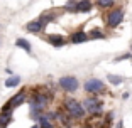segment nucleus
I'll list each match as a JSON object with an SVG mask.
<instances>
[{"label":"nucleus","mask_w":132,"mask_h":128,"mask_svg":"<svg viewBox=\"0 0 132 128\" xmlns=\"http://www.w3.org/2000/svg\"><path fill=\"white\" fill-rule=\"evenodd\" d=\"M125 59H132V54H124V56H119V57H115V62H119V61H125Z\"/></svg>","instance_id":"20"},{"label":"nucleus","mask_w":132,"mask_h":128,"mask_svg":"<svg viewBox=\"0 0 132 128\" xmlns=\"http://www.w3.org/2000/svg\"><path fill=\"white\" fill-rule=\"evenodd\" d=\"M130 61H132V59H130Z\"/></svg>","instance_id":"25"},{"label":"nucleus","mask_w":132,"mask_h":128,"mask_svg":"<svg viewBox=\"0 0 132 128\" xmlns=\"http://www.w3.org/2000/svg\"><path fill=\"white\" fill-rule=\"evenodd\" d=\"M83 103V108H85L86 113H90L92 116H100L102 111H103V103H102L100 100H98L95 94H88V96L85 98V100L81 101Z\"/></svg>","instance_id":"3"},{"label":"nucleus","mask_w":132,"mask_h":128,"mask_svg":"<svg viewBox=\"0 0 132 128\" xmlns=\"http://www.w3.org/2000/svg\"><path fill=\"white\" fill-rule=\"evenodd\" d=\"M32 128H39V125H34V126H32Z\"/></svg>","instance_id":"22"},{"label":"nucleus","mask_w":132,"mask_h":128,"mask_svg":"<svg viewBox=\"0 0 132 128\" xmlns=\"http://www.w3.org/2000/svg\"><path fill=\"white\" fill-rule=\"evenodd\" d=\"M75 8H76V2L75 0H68V4L64 5V10L66 12H75Z\"/></svg>","instance_id":"19"},{"label":"nucleus","mask_w":132,"mask_h":128,"mask_svg":"<svg viewBox=\"0 0 132 128\" xmlns=\"http://www.w3.org/2000/svg\"><path fill=\"white\" fill-rule=\"evenodd\" d=\"M0 128H5V126H0Z\"/></svg>","instance_id":"24"},{"label":"nucleus","mask_w":132,"mask_h":128,"mask_svg":"<svg viewBox=\"0 0 132 128\" xmlns=\"http://www.w3.org/2000/svg\"><path fill=\"white\" fill-rule=\"evenodd\" d=\"M92 8H93V4H92V0H78V2H76V8H75V12L88 14V12H92Z\"/></svg>","instance_id":"11"},{"label":"nucleus","mask_w":132,"mask_h":128,"mask_svg":"<svg viewBox=\"0 0 132 128\" xmlns=\"http://www.w3.org/2000/svg\"><path fill=\"white\" fill-rule=\"evenodd\" d=\"M17 84H20L19 76H10V78L5 79V86H7V88H14V86H17Z\"/></svg>","instance_id":"17"},{"label":"nucleus","mask_w":132,"mask_h":128,"mask_svg":"<svg viewBox=\"0 0 132 128\" xmlns=\"http://www.w3.org/2000/svg\"><path fill=\"white\" fill-rule=\"evenodd\" d=\"M86 41H90V37H88V34L83 32V31H75L68 35V42H71V44H83V42H86Z\"/></svg>","instance_id":"9"},{"label":"nucleus","mask_w":132,"mask_h":128,"mask_svg":"<svg viewBox=\"0 0 132 128\" xmlns=\"http://www.w3.org/2000/svg\"><path fill=\"white\" fill-rule=\"evenodd\" d=\"M107 81L113 86H119V84L124 83V78H122V76H115V74H109V76H107Z\"/></svg>","instance_id":"16"},{"label":"nucleus","mask_w":132,"mask_h":128,"mask_svg":"<svg viewBox=\"0 0 132 128\" xmlns=\"http://www.w3.org/2000/svg\"><path fill=\"white\" fill-rule=\"evenodd\" d=\"M46 41L51 44V46H54V47H63L66 42H68V39L63 37V35H59V34H49V35H46Z\"/></svg>","instance_id":"10"},{"label":"nucleus","mask_w":132,"mask_h":128,"mask_svg":"<svg viewBox=\"0 0 132 128\" xmlns=\"http://www.w3.org/2000/svg\"><path fill=\"white\" fill-rule=\"evenodd\" d=\"M117 128H124V123H122V120L119 121V123H117Z\"/></svg>","instance_id":"21"},{"label":"nucleus","mask_w":132,"mask_h":128,"mask_svg":"<svg viewBox=\"0 0 132 128\" xmlns=\"http://www.w3.org/2000/svg\"><path fill=\"white\" fill-rule=\"evenodd\" d=\"M88 37L90 39H105V34L100 29H92V31L88 32Z\"/></svg>","instance_id":"18"},{"label":"nucleus","mask_w":132,"mask_h":128,"mask_svg":"<svg viewBox=\"0 0 132 128\" xmlns=\"http://www.w3.org/2000/svg\"><path fill=\"white\" fill-rule=\"evenodd\" d=\"M51 101V93H44V91H34L32 96L29 98V105H36L39 108L46 110Z\"/></svg>","instance_id":"6"},{"label":"nucleus","mask_w":132,"mask_h":128,"mask_svg":"<svg viewBox=\"0 0 132 128\" xmlns=\"http://www.w3.org/2000/svg\"><path fill=\"white\" fill-rule=\"evenodd\" d=\"M124 15H125L124 7H112V8H109V12L105 14V25H107V29H110V31L117 29L122 24V20H124Z\"/></svg>","instance_id":"2"},{"label":"nucleus","mask_w":132,"mask_h":128,"mask_svg":"<svg viewBox=\"0 0 132 128\" xmlns=\"http://www.w3.org/2000/svg\"><path fill=\"white\" fill-rule=\"evenodd\" d=\"M58 86L64 93L73 94V93H76L78 88H80V81H78V78H75V76H63V78H59Z\"/></svg>","instance_id":"5"},{"label":"nucleus","mask_w":132,"mask_h":128,"mask_svg":"<svg viewBox=\"0 0 132 128\" xmlns=\"http://www.w3.org/2000/svg\"><path fill=\"white\" fill-rule=\"evenodd\" d=\"M85 128H92V126H85Z\"/></svg>","instance_id":"23"},{"label":"nucleus","mask_w":132,"mask_h":128,"mask_svg":"<svg viewBox=\"0 0 132 128\" xmlns=\"http://www.w3.org/2000/svg\"><path fill=\"white\" fill-rule=\"evenodd\" d=\"M12 123V113H4L0 111V126H5L7 128V125Z\"/></svg>","instance_id":"15"},{"label":"nucleus","mask_w":132,"mask_h":128,"mask_svg":"<svg viewBox=\"0 0 132 128\" xmlns=\"http://www.w3.org/2000/svg\"><path fill=\"white\" fill-rule=\"evenodd\" d=\"M37 121H39V128H54V123H53L46 115H41V116L37 118Z\"/></svg>","instance_id":"13"},{"label":"nucleus","mask_w":132,"mask_h":128,"mask_svg":"<svg viewBox=\"0 0 132 128\" xmlns=\"http://www.w3.org/2000/svg\"><path fill=\"white\" fill-rule=\"evenodd\" d=\"M27 96H29L27 89H26V88H22V89H20V91H19V93H15V94H14V96L10 98V100L7 101V105L10 106L12 110H14V108H17V106L24 105V103H26V100H27Z\"/></svg>","instance_id":"7"},{"label":"nucleus","mask_w":132,"mask_h":128,"mask_svg":"<svg viewBox=\"0 0 132 128\" xmlns=\"http://www.w3.org/2000/svg\"><path fill=\"white\" fill-rule=\"evenodd\" d=\"M15 46L17 47H20V49H24L27 54H31L32 52V46H31V42L29 41H26V39H22V37H19V39L15 41Z\"/></svg>","instance_id":"12"},{"label":"nucleus","mask_w":132,"mask_h":128,"mask_svg":"<svg viewBox=\"0 0 132 128\" xmlns=\"http://www.w3.org/2000/svg\"><path fill=\"white\" fill-rule=\"evenodd\" d=\"M113 4H115V0H97V2H95V5H97L98 8H102V10H109V8H112Z\"/></svg>","instance_id":"14"},{"label":"nucleus","mask_w":132,"mask_h":128,"mask_svg":"<svg viewBox=\"0 0 132 128\" xmlns=\"http://www.w3.org/2000/svg\"><path fill=\"white\" fill-rule=\"evenodd\" d=\"M46 25H47V22H44L43 17H39V19L31 20L29 24H26V31L31 32V34H41L46 29Z\"/></svg>","instance_id":"8"},{"label":"nucleus","mask_w":132,"mask_h":128,"mask_svg":"<svg viewBox=\"0 0 132 128\" xmlns=\"http://www.w3.org/2000/svg\"><path fill=\"white\" fill-rule=\"evenodd\" d=\"M83 89H85L86 94H102L107 91V86H105L103 81H100V79L97 78H88L85 81V84H83Z\"/></svg>","instance_id":"4"},{"label":"nucleus","mask_w":132,"mask_h":128,"mask_svg":"<svg viewBox=\"0 0 132 128\" xmlns=\"http://www.w3.org/2000/svg\"><path fill=\"white\" fill-rule=\"evenodd\" d=\"M63 110L66 111V115H70L73 120H83L86 115L83 103H80L75 98H64L63 100Z\"/></svg>","instance_id":"1"}]
</instances>
